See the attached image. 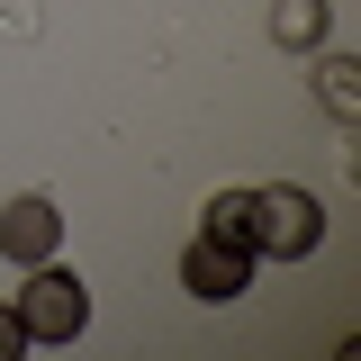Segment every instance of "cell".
<instances>
[{
	"label": "cell",
	"mask_w": 361,
	"mask_h": 361,
	"mask_svg": "<svg viewBox=\"0 0 361 361\" xmlns=\"http://www.w3.org/2000/svg\"><path fill=\"white\" fill-rule=\"evenodd\" d=\"M208 235L244 244V190H217V199H208ZM244 253H253V244H244Z\"/></svg>",
	"instance_id": "7"
},
{
	"label": "cell",
	"mask_w": 361,
	"mask_h": 361,
	"mask_svg": "<svg viewBox=\"0 0 361 361\" xmlns=\"http://www.w3.org/2000/svg\"><path fill=\"white\" fill-rule=\"evenodd\" d=\"M90 325V289L63 262H27V289H18V334L27 343H73Z\"/></svg>",
	"instance_id": "1"
},
{
	"label": "cell",
	"mask_w": 361,
	"mask_h": 361,
	"mask_svg": "<svg viewBox=\"0 0 361 361\" xmlns=\"http://www.w3.org/2000/svg\"><path fill=\"white\" fill-rule=\"evenodd\" d=\"M54 244H63L54 199H9V208H0V253H9V262H54Z\"/></svg>",
	"instance_id": "4"
},
{
	"label": "cell",
	"mask_w": 361,
	"mask_h": 361,
	"mask_svg": "<svg viewBox=\"0 0 361 361\" xmlns=\"http://www.w3.org/2000/svg\"><path fill=\"white\" fill-rule=\"evenodd\" d=\"M316 99H325L334 118H361V63L353 54H325V63H316Z\"/></svg>",
	"instance_id": "5"
},
{
	"label": "cell",
	"mask_w": 361,
	"mask_h": 361,
	"mask_svg": "<svg viewBox=\"0 0 361 361\" xmlns=\"http://www.w3.org/2000/svg\"><path fill=\"white\" fill-rule=\"evenodd\" d=\"M9 353H27V334H18V307H0V361Z\"/></svg>",
	"instance_id": "8"
},
{
	"label": "cell",
	"mask_w": 361,
	"mask_h": 361,
	"mask_svg": "<svg viewBox=\"0 0 361 361\" xmlns=\"http://www.w3.org/2000/svg\"><path fill=\"white\" fill-rule=\"evenodd\" d=\"M271 37L280 45H316L325 37V0H271Z\"/></svg>",
	"instance_id": "6"
},
{
	"label": "cell",
	"mask_w": 361,
	"mask_h": 361,
	"mask_svg": "<svg viewBox=\"0 0 361 361\" xmlns=\"http://www.w3.org/2000/svg\"><path fill=\"white\" fill-rule=\"evenodd\" d=\"M244 280H253V253H244V244H226V235H208V226L180 244V289H190V298L226 307V298H244Z\"/></svg>",
	"instance_id": "3"
},
{
	"label": "cell",
	"mask_w": 361,
	"mask_h": 361,
	"mask_svg": "<svg viewBox=\"0 0 361 361\" xmlns=\"http://www.w3.org/2000/svg\"><path fill=\"white\" fill-rule=\"evenodd\" d=\"M316 235H325V217H316L307 190H244V244L253 253L298 262V253H316Z\"/></svg>",
	"instance_id": "2"
}]
</instances>
